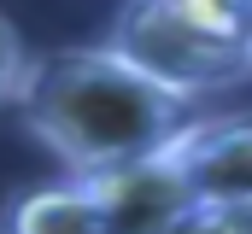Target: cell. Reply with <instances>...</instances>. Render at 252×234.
Wrapping results in <instances>:
<instances>
[{"mask_svg":"<svg viewBox=\"0 0 252 234\" xmlns=\"http://www.w3.org/2000/svg\"><path fill=\"white\" fill-rule=\"evenodd\" d=\"M176 158L188 170L193 211L199 205H223V199H247L252 193V112L211 117V123H182Z\"/></svg>","mask_w":252,"mask_h":234,"instance_id":"4","label":"cell"},{"mask_svg":"<svg viewBox=\"0 0 252 234\" xmlns=\"http://www.w3.org/2000/svg\"><path fill=\"white\" fill-rule=\"evenodd\" d=\"M24 47H18V35L0 24V106H12V94H18V76H24Z\"/></svg>","mask_w":252,"mask_h":234,"instance_id":"7","label":"cell"},{"mask_svg":"<svg viewBox=\"0 0 252 234\" xmlns=\"http://www.w3.org/2000/svg\"><path fill=\"white\" fill-rule=\"evenodd\" d=\"M12 106L24 117V129L70 176H88V170H106V164H124V158H141L153 146H170L188 123V94L147 76L112 41L30 58Z\"/></svg>","mask_w":252,"mask_h":234,"instance_id":"1","label":"cell"},{"mask_svg":"<svg viewBox=\"0 0 252 234\" xmlns=\"http://www.w3.org/2000/svg\"><path fill=\"white\" fill-rule=\"evenodd\" d=\"M188 229H229V234H252V193H247V199H223V205H199Z\"/></svg>","mask_w":252,"mask_h":234,"instance_id":"6","label":"cell"},{"mask_svg":"<svg viewBox=\"0 0 252 234\" xmlns=\"http://www.w3.org/2000/svg\"><path fill=\"white\" fill-rule=\"evenodd\" d=\"M106 41L193 100L252 76V0H129Z\"/></svg>","mask_w":252,"mask_h":234,"instance_id":"2","label":"cell"},{"mask_svg":"<svg viewBox=\"0 0 252 234\" xmlns=\"http://www.w3.org/2000/svg\"><path fill=\"white\" fill-rule=\"evenodd\" d=\"M6 223L24 229V234H106V211H100L94 187H88L82 176H70L59 187L24 193V199L6 211Z\"/></svg>","mask_w":252,"mask_h":234,"instance_id":"5","label":"cell"},{"mask_svg":"<svg viewBox=\"0 0 252 234\" xmlns=\"http://www.w3.org/2000/svg\"><path fill=\"white\" fill-rule=\"evenodd\" d=\"M106 211V234H153V229H188L193 223V187L188 170L170 146H153L141 158L106 164V170L82 176Z\"/></svg>","mask_w":252,"mask_h":234,"instance_id":"3","label":"cell"}]
</instances>
